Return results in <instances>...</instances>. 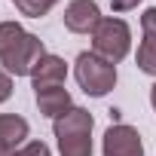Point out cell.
<instances>
[{
  "mask_svg": "<svg viewBox=\"0 0 156 156\" xmlns=\"http://www.w3.org/2000/svg\"><path fill=\"white\" fill-rule=\"evenodd\" d=\"M43 55L46 46L37 34L25 31L19 22H0V64L9 76H31Z\"/></svg>",
  "mask_w": 156,
  "mask_h": 156,
  "instance_id": "1",
  "label": "cell"
},
{
  "mask_svg": "<svg viewBox=\"0 0 156 156\" xmlns=\"http://www.w3.org/2000/svg\"><path fill=\"white\" fill-rule=\"evenodd\" d=\"M92 126L95 119L83 107H70L67 113H61L52 126L58 153L61 156H92Z\"/></svg>",
  "mask_w": 156,
  "mask_h": 156,
  "instance_id": "2",
  "label": "cell"
},
{
  "mask_svg": "<svg viewBox=\"0 0 156 156\" xmlns=\"http://www.w3.org/2000/svg\"><path fill=\"white\" fill-rule=\"evenodd\" d=\"M73 76L80 89L92 98H104L113 86H116V64L95 55V52H80L73 61Z\"/></svg>",
  "mask_w": 156,
  "mask_h": 156,
  "instance_id": "3",
  "label": "cell"
},
{
  "mask_svg": "<svg viewBox=\"0 0 156 156\" xmlns=\"http://www.w3.org/2000/svg\"><path fill=\"white\" fill-rule=\"evenodd\" d=\"M92 52L119 64L132 52V28L116 16H104L98 22V28L92 31Z\"/></svg>",
  "mask_w": 156,
  "mask_h": 156,
  "instance_id": "4",
  "label": "cell"
},
{
  "mask_svg": "<svg viewBox=\"0 0 156 156\" xmlns=\"http://www.w3.org/2000/svg\"><path fill=\"white\" fill-rule=\"evenodd\" d=\"M101 156H144V141L135 126L129 122H113L104 132Z\"/></svg>",
  "mask_w": 156,
  "mask_h": 156,
  "instance_id": "5",
  "label": "cell"
},
{
  "mask_svg": "<svg viewBox=\"0 0 156 156\" xmlns=\"http://www.w3.org/2000/svg\"><path fill=\"white\" fill-rule=\"evenodd\" d=\"M101 19L104 16H101L95 0H70L64 6V28L70 34H89L92 37V31L98 28Z\"/></svg>",
  "mask_w": 156,
  "mask_h": 156,
  "instance_id": "6",
  "label": "cell"
},
{
  "mask_svg": "<svg viewBox=\"0 0 156 156\" xmlns=\"http://www.w3.org/2000/svg\"><path fill=\"white\" fill-rule=\"evenodd\" d=\"M135 64H138V70L156 76V6L144 9V16H141V43H138Z\"/></svg>",
  "mask_w": 156,
  "mask_h": 156,
  "instance_id": "7",
  "label": "cell"
},
{
  "mask_svg": "<svg viewBox=\"0 0 156 156\" xmlns=\"http://www.w3.org/2000/svg\"><path fill=\"white\" fill-rule=\"evenodd\" d=\"M34 98H37L40 113L49 116V119H58L61 113H67V110L73 107L70 92L64 89V83H61V86H34Z\"/></svg>",
  "mask_w": 156,
  "mask_h": 156,
  "instance_id": "8",
  "label": "cell"
},
{
  "mask_svg": "<svg viewBox=\"0 0 156 156\" xmlns=\"http://www.w3.org/2000/svg\"><path fill=\"white\" fill-rule=\"evenodd\" d=\"M28 132H31V126H28L25 116H19V113H0V150L16 153L22 144H28L25 141Z\"/></svg>",
  "mask_w": 156,
  "mask_h": 156,
  "instance_id": "9",
  "label": "cell"
},
{
  "mask_svg": "<svg viewBox=\"0 0 156 156\" xmlns=\"http://www.w3.org/2000/svg\"><path fill=\"white\" fill-rule=\"evenodd\" d=\"M64 80H67V64H64V58H58L52 52H46L31 70L34 86H61Z\"/></svg>",
  "mask_w": 156,
  "mask_h": 156,
  "instance_id": "10",
  "label": "cell"
},
{
  "mask_svg": "<svg viewBox=\"0 0 156 156\" xmlns=\"http://www.w3.org/2000/svg\"><path fill=\"white\" fill-rule=\"evenodd\" d=\"M58 3V0H19V12L22 16H28V19H40V16H46L52 6Z\"/></svg>",
  "mask_w": 156,
  "mask_h": 156,
  "instance_id": "11",
  "label": "cell"
},
{
  "mask_svg": "<svg viewBox=\"0 0 156 156\" xmlns=\"http://www.w3.org/2000/svg\"><path fill=\"white\" fill-rule=\"evenodd\" d=\"M12 156H52V150H49L43 141H28V144H22Z\"/></svg>",
  "mask_w": 156,
  "mask_h": 156,
  "instance_id": "12",
  "label": "cell"
},
{
  "mask_svg": "<svg viewBox=\"0 0 156 156\" xmlns=\"http://www.w3.org/2000/svg\"><path fill=\"white\" fill-rule=\"evenodd\" d=\"M9 95H12V76L0 67V104L3 101H9Z\"/></svg>",
  "mask_w": 156,
  "mask_h": 156,
  "instance_id": "13",
  "label": "cell"
},
{
  "mask_svg": "<svg viewBox=\"0 0 156 156\" xmlns=\"http://www.w3.org/2000/svg\"><path fill=\"white\" fill-rule=\"evenodd\" d=\"M138 3H141V0H110L113 12H129V9H135Z\"/></svg>",
  "mask_w": 156,
  "mask_h": 156,
  "instance_id": "14",
  "label": "cell"
},
{
  "mask_svg": "<svg viewBox=\"0 0 156 156\" xmlns=\"http://www.w3.org/2000/svg\"><path fill=\"white\" fill-rule=\"evenodd\" d=\"M150 104H153V110H156V83H153V89H150Z\"/></svg>",
  "mask_w": 156,
  "mask_h": 156,
  "instance_id": "15",
  "label": "cell"
},
{
  "mask_svg": "<svg viewBox=\"0 0 156 156\" xmlns=\"http://www.w3.org/2000/svg\"><path fill=\"white\" fill-rule=\"evenodd\" d=\"M0 156H12V153H6V150H0Z\"/></svg>",
  "mask_w": 156,
  "mask_h": 156,
  "instance_id": "16",
  "label": "cell"
},
{
  "mask_svg": "<svg viewBox=\"0 0 156 156\" xmlns=\"http://www.w3.org/2000/svg\"><path fill=\"white\" fill-rule=\"evenodd\" d=\"M12 3H19V0H12Z\"/></svg>",
  "mask_w": 156,
  "mask_h": 156,
  "instance_id": "17",
  "label": "cell"
}]
</instances>
